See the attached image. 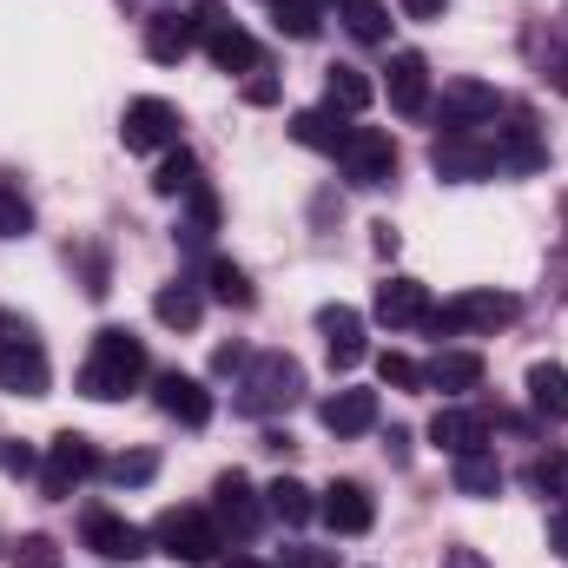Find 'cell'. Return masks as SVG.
I'll list each match as a JSON object with an SVG mask.
<instances>
[{"label":"cell","instance_id":"cell-45","mask_svg":"<svg viewBox=\"0 0 568 568\" xmlns=\"http://www.w3.org/2000/svg\"><path fill=\"white\" fill-rule=\"evenodd\" d=\"M397 7H404V20H443L449 0H397Z\"/></svg>","mask_w":568,"mask_h":568},{"label":"cell","instance_id":"cell-27","mask_svg":"<svg viewBox=\"0 0 568 568\" xmlns=\"http://www.w3.org/2000/svg\"><path fill=\"white\" fill-rule=\"evenodd\" d=\"M199 185H205V179H199V159H192L185 145H172V152L159 159V172H152V192H159V199H192Z\"/></svg>","mask_w":568,"mask_h":568},{"label":"cell","instance_id":"cell-26","mask_svg":"<svg viewBox=\"0 0 568 568\" xmlns=\"http://www.w3.org/2000/svg\"><path fill=\"white\" fill-rule=\"evenodd\" d=\"M529 404L549 424H568V371L562 364H529Z\"/></svg>","mask_w":568,"mask_h":568},{"label":"cell","instance_id":"cell-46","mask_svg":"<svg viewBox=\"0 0 568 568\" xmlns=\"http://www.w3.org/2000/svg\"><path fill=\"white\" fill-rule=\"evenodd\" d=\"M549 549L568 562V509H556V516H549Z\"/></svg>","mask_w":568,"mask_h":568},{"label":"cell","instance_id":"cell-5","mask_svg":"<svg viewBox=\"0 0 568 568\" xmlns=\"http://www.w3.org/2000/svg\"><path fill=\"white\" fill-rule=\"evenodd\" d=\"M192 20H199V47H205V60H212L219 73H265L258 40H252L239 20H225V7H219V0H205Z\"/></svg>","mask_w":568,"mask_h":568},{"label":"cell","instance_id":"cell-1","mask_svg":"<svg viewBox=\"0 0 568 568\" xmlns=\"http://www.w3.org/2000/svg\"><path fill=\"white\" fill-rule=\"evenodd\" d=\"M145 377H152L145 344L126 331V324H106V331L93 337L87 364H80V397H93V404H120V397L140 390Z\"/></svg>","mask_w":568,"mask_h":568},{"label":"cell","instance_id":"cell-3","mask_svg":"<svg viewBox=\"0 0 568 568\" xmlns=\"http://www.w3.org/2000/svg\"><path fill=\"white\" fill-rule=\"evenodd\" d=\"M152 549L172 556V562H185V568H205L219 549H225V529L212 523V509H159Z\"/></svg>","mask_w":568,"mask_h":568},{"label":"cell","instance_id":"cell-30","mask_svg":"<svg viewBox=\"0 0 568 568\" xmlns=\"http://www.w3.org/2000/svg\"><path fill=\"white\" fill-rule=\"evenodd\" d=\"M265 509L278 516L284 529H297V523H311V516H317V496H311L297 476H278V483L265 489Z\"/></svg>","mask_w":568,"mask_h":568},{"label":"cell","instance_id":"cell-51","mask_svg":"<svg viewBox=\"0 0 568 568\" xmlns=\"http://www.w3.org/2000/svg\"><path fill=\"white\" fill-rule=\"evenodd\" d=\"M265 7H278V0H265Z\"/></svg>","mask_w":568,"mask_h":568},{"label":"cell","instance_id":"cell-19","mask_svg":"<svg viewBox=\"0 0 568 568\" xmlns=\"http://www.w3.org/2000/svg\"><path fill=\"white\" fill-rule=\"evenodd\" d=\"M317 417L331 436H364V429H377V390H331L317 404Z\"/></svg>","mask_w":568,"mask_h":568},{"label":"cell","instance_id":"cell-37","mask_svg":"<svg viewBox=\"0 0 568 568\" xmlns=\"http://www.w3.org/2000/svg\"><path fill=\"white\" fill-rule=\"evenodd\" d=\"M529 483H536L542 496H562V503H568V449H556V456H542V463L529 469Z\"/></svg>","mask_w":568,"mask_h":568},{"label":"cell","instance_id":"cell-18","mask_svg":"<svg viewBox=\"0 0 568 568\" xmlns=\"http://www.w3.org/2000/svg\"><path fill=\"white\" fill-rule=\"evenodd\" d=\"M429 443H436V449H449V456H469V449H483V443H489V410L443 404V410L429 417Z\"/></svg>","mask_w":568,"mask_h":568},{"label":"cell","instance_id":"cell-20","mask_svg":"<svg viewBox=\"0 0 568 568\" xmlns=\"http://www.w3.org/2000/svg\"><path fill=\"white\" fill-rule=\"evenodd\" d=\"M192 47H199V20H185V13H152L145 20V53L159 67H179Z\"/></svg>","mask_w":568,"mask_h":568},{"label":"cell","instance_id":"cell-41","mask_svg":"<svg viewBox=\"0 0 568 568\" xmlns=\"http://www.w3.org/2000/svg\"><path fill=\"white\" fill-rule=\"evenodd\" d=\"M245 364H252L245 344H219V351H212V371H219V377H232V371H245Z\"/></svg>","mask_w":568,"mask_h":568},{"label":"cell","instance_id":"cell-34","mask_svg":"<svg viewBox=\"0 0 568 568\" xmlns=\"http://www.w3.org/2000/svg\"><path fill=\"white\" fill-rule=\"evenodd\" d=\"M33 232V205L20 199V185H0V239H27Z\"/></svg>","mask_w":568,"mask_h":568},{"label":"cell","instance_id":"cell-9","mask_svg":"<svg viewBox=\"0 0 568 568\" xmlns=\"http://www.w3.org/2000/svg\"><path fill=\"white\" fill-rule=\"evenodd\" d=\"M80 542H87L100 562H140V556H152V529L126 523V516H113V509H87Z\"/></svg>","mask_w":568,"mask_h":568},{"label":"cell","instance_id":"cell-2","mask_svg":"<svg viewBox=\"0 0 568 568\" xmlns=\"http://www.w3.org/2000/svg\"><path fill=\"white\" fill-rule=\"evenodd\" d=\"M304 397V364L284 357V351H265L245 364V384H239V410L245 417H278Z\"/></svg>","mask_w":568,"mask_h":568},{"label":"cell","instance_id":"cell-10","mask_svg":"<svg viewBox=\"0 0 568 568\" xmlns=\"http://www.w3.org/2000/svg\"><path fill=\"white\" fill-rule=\"evenodd\" d=\"M496 113H503V93H496L489 80H449L443 100H436V126H443V133H476V126H489Z\"/></svg>","mask_w":568,"mask_h":568},{"label":"cell","instance_id":"cell-35","mask_svg":"<svg viewBox=\"0 0 568 568\" xmlns=\"http://www.w3.org/2000/svg\"><path fill=\"white\" fill-rule=\"evenodd\" d=\"M212 225H219V199L199 185V192H192V219H185V232H179V239H185V245H205V239H212Z\"/></svg>","mask_w":568,"mask_h":568},{"label":"cell","instance_id":"cell-6","mask_svg":"<svg viewBox=\"0 0 568 568\" xmlns=\"http://www.w3.org/2000/svg\"><path fill=\"white\" fill-rule=\"evenodd\" d=\"M429 172H436V179H449V185H483V179H496V172H503V159H496V140L443 133V140L429 145Z\"/></svg>","mask_w":568,"mask_h":568},{"label":"cell","instance_id":"cell-15","mask_svg":"<svg viewBox=\"0 0 568 568\" xmlns=\"http://www.w3.org/2000/svg\"><path fill=\"white\" fill-rule=\"evenodd\" d=\"M384 87H390V106L404 113V120H424L429 113V60L424 53H390V67H384Z\"/></svg>","mask_w":568,"mask_h":568},{"label":"cell","instance_id":"cell-50","mask_svg":"<svg viewBox=\"0 0 568 568\" xmlns=\"http://www.w3.org/2000/svg\"><path fill=\"white\" fill-rule=\"evenodd\" d=\"M317 7H331V0H317ZM337 7H344V0H337Z\"/></svg>","mask_w":568,"mask_h":568},{"label":"cell","instance_id":"cell-13","mask_svg":"<svg viewBox=\"0 0 568 568\" xmlns=\"http://www.w3.org/2000/svg\"><path fill=\"white\" fill-rule=\"evenodd\" d=\"M120 140H126V152H172L179 145V106L172 100H133L120 120Z\"/></svg>","mask_w":568,"mask_h":568},{"label":"cell","instance_id":"cell-21","mask_svg":"<svg viewBox=\"0 0 568 568\" xmlns=\"http://www.w3.org/2000/svg\"><path fill=\"white\" fill-rule=\"evenodd\" d=\"M377 317H384L390 331L424 324V317H429V291L417 278H384V284H377Z\"/></svg>","mask_w":568,"mask_h":568},{"label":"cell","instance_id":"cell-29","mask_svg":"<svg viewBox=\"0 0 568 568\" xmlns=\"http://www.w3.org/2000/svg\"><path fill=\"white\" fill-rule=\"evenodd\" d=\"M205 291L219 297V304H232V311H252L258 304V291H252V278L232 265V258H205Z\"/></svg>","mask_w":568,"mask_h":568},{"label":"cell","instance_id":"cell-4","mask_svg":"<svg viewBox=\"0 0 568 568\" xmlns=\"http://www.w3.org/2000/svg\"><path fill=\"white\" fill-rule=\"evenodd\" d=\"M516 317V297L509 291H456L449 304H429V331L436 337H476V331H503Z\"/></svg>","mask_w":568,"mask_h":568},{"label":"cell","instance_id":"cell-12","mask_svg":"<svg viewBox=\"0 0 568 568\" xmlns=\"http://www.w3.org/2000/svg\"><path fill=\"white\" fill-rule=\"evenodd\" d=\"M152 404H159L172 424H185V429L212 424V390H205L192 371H159V377H152Z\"/></svg>","mask_w":568,"mask_h":568},{"label":"cell","instance_id":"cell-23","mask_svg":"<svg viewBox=\"0 0 568 568\" xmlns=\"http://www.w3.org/2000/svg\"><path fill=\"white\" fill-rule=\"evenodd\" d=\"M371 100H377V80L364 67H331L324 73V106L331 113H364Z\"/></svg>","mask_w":568,"mask_h":568},{"label":"cell","instance_id":"cell-28","mask_svg":"<svg viewBox=\"0 0 568 568\" xmlns=\"http://www.w3.org/2000/svg\"><path fill=\"white\" fill-rule=\"evenodd\" d=\"M496 159H503V172H536V165L549 159V145L536 140V126H529V120H516V126H503Z\"/></svg>","mask_w":568,"mask_h":568},{"label":"cell","instance_id":"cell-8","mask_svg":"<svg viewBox=\"0 0 568 568\" xmlns=\"http://www.w3.org/2000/svg\"><path fill=\"white\" fill-rule=\"evenodd\" d=\"M337 165L351 185H390L397 179V140L377 126H351V140L337 145Z\"/></svg>","mask_w":568,"mask_h":568},{"label":"cell","instance_id":"cell-24","mask_svg":"<svg viewBox=\"0 0 568 568\" xmlns=\"http://www.w3.org/2000/svg\"><path fill=\"white\" fill-rule=\"evenodd\" d=\"M291 140L337 159V145L351 140V126H344V113H331V106H311V113H297V120H291Z\"/></svg>","mask_w":568,"mask_h":568},{"label":"cell","instance_id":"cell-47","mask_svg":"<svg viewBox=\"0 0 568 568\" xmlns=\"http://www.w3.org/2000/svg\"><path fill=\"white\" fill-rule=\"evenodd\" d=\"M371 232H377V252H384V258H397V225L384 219V225H371Z\"/></svg>","mask_w":568,"mask_h":568},{"label":"cell","instance_id":"cell-32","mask_svg":"<svg viewBox=\"0 0 568 568\" xmlns=\"http://www.w3.org/2000/svg\"><path fill=\"white\" fill-rule=\"evenodd\" d=\"M337 13H344L351 40H364V47H384V40H390V7H384V0H344Z\"/></svg>","mask_w":568,"mask_h":568},{"label":"cell","instance_id":"cell-49","mask_svg":"<svg viewBox=\"0 0 568 568\" xmlns=\"http://www.w3.org/2000/svg\"><path fill=\"white\" fill-rule=\"evenodd\" d=\"M232 568H284V562H258V556H239Z\"/></svg>","mask_w":568,"mask_h":568},{"label":"cell","instance_id":"cell-31","mask_svg":"<svg viewBox=\"0 0 568 568\" xmlns=\"http://www.w3.org/2000/svg\"><path fill=\"white\" fill-rule=\"evenodd\" d=\"M496 489H503V463L489 449L456 456V496H496Z\"/></svg>","mask_w":568,"mask_h":568},{"label":"cell","instance_id":"cell-14","mask_svg":"<svg viewBox=\"0 0 568 568\" xmlns=\"http://www.w3.org/2000/svg\"><path fill=\"white\" fill-rule=\"evenodd\" d=\"M317 516L337 529V536H371V523H377V503H371V489L364 483H331L324 496H317Z\"/></svg>","mask_w":568,"mask_h":568},{"label":"cell","instance_id":"cell-33","mask_svg":"<svg viewBox=\"0 0 568 568\" xmlns=\"http://www.w3.org/2000/svg\"><path fill=\"white\" fill-rule=\"evenodd\" d=\"M272 27H278L284 40H317V27H324L317 20V0H278L272 7Z\"/></svg>","mask_w":568,"mask_h":568},{"label":"cell","instance_id":"cell-16","mask_svg":"<svg viewBox=\"0 0 568 568\" xmlns=\"http://www.w3.org/2000/svg\"><path fill=\"white\" fill-rule=\"evenodd\" d=\"M317 337H324V351H331V371L364 364V317H357L351 304H324V311H317Z\"/></svg>","mask_w":568,"mask_h":568},{"label":"cell","instance_id":"cell-38","mask_svg":"<svg viewBox=\"0 0 568 568\" xmlns=\"http://www.w3.org/2000/svg\"><path fill=\"white\" fill-rule=\"evenodd\" d=\"M13 568H60V542H53V536H20Z\"/></svg>","mask_w":568,"mask_h":568},{"label":"cell","instance_id":"cell-44","mask_svg":"<svg viewBox=\"0 0 568 568\" xmlns=\"http://www.w3.org/2000/svg\"><path fill=\"white\" fill-rule=\"evenodd\" d=\"M0 344H33V324L20 311H0Z\"/></svg>","mask_w":568,"mask_h":568},{"label":"cell","instance_id":"cell-7","mask_svg":"<svg viewBox=\"0 0 568 568\" xmlns=\"http://www.w3.org/2000/svg\"><path fill=\"white\" fill-rule=\"evenodd\" d=\"M100 469V449H93V436H80V429H60L53 443H47V463H40V489L60 503V496H73L87 476Z\"/></svg>","mask_w":568,"mask_h":568},{"label":"cell","instance_id":"cell-39","mask_svg":"<svg viewBox=\"0 0 568 568\" xmlns=\"http://www.w3.org/2000/svg\"><path fill=\"white\" fill-rule=\"evenodd\" d=\"M152 469H159V456H152V449H133V456L113 463V483H120V489H126V483L140 489V483H152Z\"/></svg>","mask_w":568,"mask_h":568},{"label":"cell","instance_id":"cell-42","mask_svg":"<svg viewBox=\"0 0 568 568\" xmlns=\"http://www.w3.org/2000/svg\"><path fill=\"white\" fill-rule=\"evenodd\" d=\"M0 469H7V476H33V449H20V443L0 436Z\"/></svg>","mask_w":568,"mask_h":568},{"label":"cell","instance_id":"cell-25","mask_svg":"<svg viewBox=\"0 0 568 568\" xmlns=\"http://www.w3.org/2000/svg\"><path fill=\"white\" fill-rule=\"evenodd\" d=\"M152 317H159L165 331H199V317H205V297H199L192 284H159V297H152Z\"/></svg>","mask_w":568,"mask_h":568},{"label":"cell","instance_id":"cell-36","mask_svg":"<svg viewBox=\"0 0 568 568\" xmlns=\"http://www.w3.org/2000/svg\"><path fill=\"white\" fill-rule=\"evenodd\" d=\"M377 377H384L390 390H417V384H424V364L404 357V351H384V357H377Z\"/></svg>","mask_w":568,"mask_h":568},{"label":"cell","instance_id":"cell-11","mask_svg":"<svg viewBox=\"0 0 568 568\" xmlns=\"http://www.w3.org/2000/svg\"><path fill=\"white\" fill-rule=\"evenodd\" d=\"M272 509L258 503V489H252V476H239V469H225L219 476V489H212V523L225 529V536H258V523H265Z\"/></svg>","mask_w":568,"mask_h":568},{"label":"cell","instance_id":"cell-22","mask_svg":"<svg viewBox=\"0 0 568 568\" xmlns=\"http://www.w3.org/2000/svg\"><path fill=\"white\" fill-rule=\"evenodd\" d=\"M424 384L443 390V397H463V390L483 384V357H476V351H436L424 364Z\"/></svg>","mask_w":568,"mask_h":568},{"label":"cell","instance_id":"cell-40","mask_svg":"<svg viewBox=\"0 0 568 568\" xmlns=\"http://www.w3.org/2000/svg\"><path fill=\"white\" fill-rule=\"evenodd\" d=\"M245 106H278V80L272 73H252L245 80Z\"/></svg>","mask_w":568,"mask_h":568},{"label":"cell","instance_id":"cell-48","mask_svg":"<svg viewBox=\"0 0 568 568\" xmlns=\"http://www.w3.org/2000/svg\"><path fill=\"white\" fill-rule=\"evenodd\" d=\"M449 568H483V562H476L469 549H456V556H449Z\"/></svg>","mask_w":568,"mask_h":568},{"label":"cell","instance_id":"cell-43","mask_svg":"<svg viewBox=\"0 0 568 568\" xmlns=\"http://www.w3.org/2000/svg\"><path fill=\"white\" fill-rule=\"evenodd\" d=\"M284 568H337V549H284Z\"/></svg>","mask_w":568,"mask_h":568},{"label":"cell","instance_id":"cell-17","mask_svg":"<svg viewBox=\"0 0 568 568\" xmlns=\"http://www.w3.org/2000/svg\"><path fill=\"white\" fill-rule=\"evenodd\" d=\"M47 384H53V371H47L40 337H33V344H0V390H13V397H47Z\"/></svg>","mask_w":568,"mask_h":568}]
</instances>
